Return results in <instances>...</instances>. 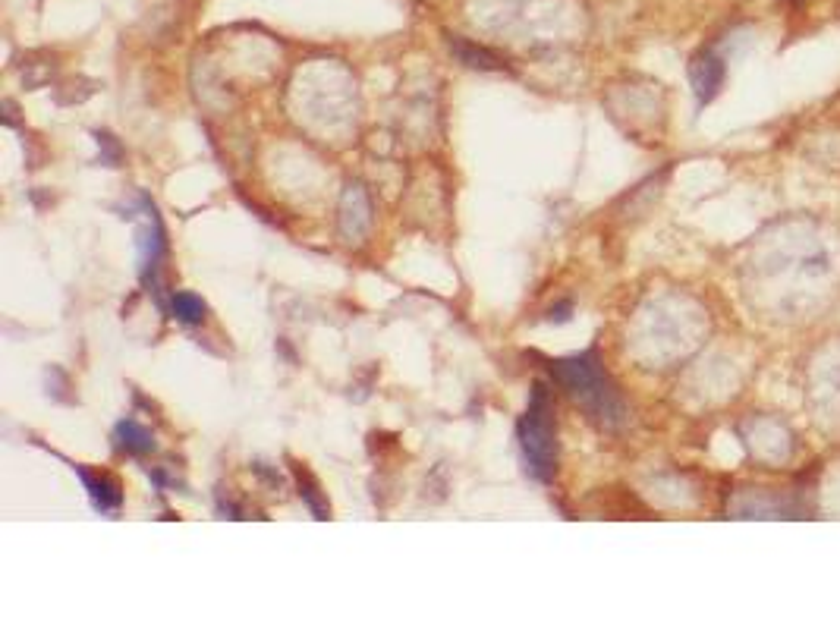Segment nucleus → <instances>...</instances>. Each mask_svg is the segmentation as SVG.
<instances>
[{"mask_svg": "<svg viewBox=\"0 0 840 629\" xmlns=\"http://www.w3.org/2000/svg\"><path fill=\"white\" fill-rule=\"evenodd\" d=\"M551 375L601 428H620L627 422V406H623L617 387L611 384L595 350L567 356V359H554Z\"/></svg>", "mask_w": 840, "mask_h": 629, "instance_id": "nucleus-1", "label": "nucleus"}, {"mask_svg": "<svg viewBox=\"0 0 840 629\" xmlns=\"http://www.w3.org/2000/svg\"><path fill=\"white\" fill-rule=\"evenodd\" d=\"M520 447L535 479L551 482L557 469V425H554V403L545 384L532 387L529 409L520 422Z\"/></svg>", "mask_w": 840, "mask_h": 629, "instance_id": "nucleus-2", "label": "nucleus"}, {"mask_svg": "<svg viewBox=\"0 0 840 629\" xmlns=\"http://www.w3.org/2000/svg\"><path fill=\"white\" fill-rule=\"evenodd\" d=\"M724 79H727V67L715 51H699L693 60H689V85H693L699 107L712 104L718 98V92L724 89Z\"/></svg>", "mask_w": 840, "mask_h": 629, "instance_id": "nucleus-3", "label": "nucleus"}, {"mask_svg": "<svg viewBox=\"0 0 840 629\" xmlns=\"http://www.w3.org/2000/svg\"><path fill=\"white\" fill-rule=\"evenodd\" d=\"M76 475H79V479H82L85 491H89V497H92L95 510H101V513H111V510H117V507H120V501H123V491H120V482H117V479H111V475H98V472H89V469H85V466H76Z\"/></svg>", "mask_w": 840, "mask_h": 629, "instance_id": "nucleus-4", "label": "nucleus"}, {"mask_svg": "<svg viewBox=\"0 0 840 629\" xmlns=\"http://www.w3.org/2000/svg\"><path fill=\"white\" fill-rule=\"evenodd\" d=\"M450 54L469 70H504V60L498 54L482 45H472L466 38H450Z\"/></svg>", "mask_w": 840, "mask_h": 629, "instance_id": "nucleus-5", "label": "nucleus"}, {"mask_svg": "<svg viewBox=\"0 0 840 629\" xmlns=\"http://www.w3.org/2000/svg\"><path fill=\"white\" fill-rule=\"evenodd\" d=\"M117 444L126 450V453H136V457H142V453H152L155 450V438H152V431L136 425V422H120L117 425Z\"/></svg>", "mask_w": 840, "mask_h": 629, "instance_id": "nucleus-6", "label": "nucleus"}, {"mask_svg": "<svg viewBox=\"0 0 840 629\" xmlns=\"http://www.w3.org/2000/svg\"><path fill=\"white\" fill-rule=\"evenodd\" d=\"M170 312H174L177 321L183 324H202L205 318V302L192 293H174L170 296Z\"/></svg>", "mask_w": 840, "mask_h": 629, "instance_id": "nucleus-7", "label": "nucleus"}, {"mask_svg": "<svg viewBox=\"0 0 840 629\" xmlns=\"http://www.w3.org/2000/svg\"><path fill=\"white\" fill-rule=\"evenodd\" d=\"M296 482H299V494L306 497V504H309V510L315 513V519H328V504H325V497L318 494V482L312 479V475L306 472V469H299L296 466Z\"/></svg>", "mask_w": 840, "mask_h": 629, "instance_id": "nucleus-8", "label": "nucleus"}]
</instances>
